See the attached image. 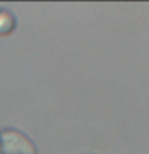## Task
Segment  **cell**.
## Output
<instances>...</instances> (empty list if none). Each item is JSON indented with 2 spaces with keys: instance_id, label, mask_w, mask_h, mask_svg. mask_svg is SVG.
I'll return each instance as SVG.
<instances>
[{
  "instance_id": "cell-1",
  "label": "cell",
  "mask_w": 149,
  "mask_h": 154,
  "mask_svg": "<svg viewBox=\"0 0 149 154\" xmlns=\"http://www.w3.org/2000/svg\"><path fill=\"white\" fill-rule=\"evenodd\" d=\"M0 154H37V148L21 130L5 128L0 132Z\"/></svg>"
},
{
  "instance_id": "cell-2",
  "label": "cell",
  "mask_w": 149,
  "mask_h": 154,
  "mask_svg": "<svg viewBox=\"0 0 149 154\" xmlns=\"http://www.w3.org/2000/svg\"><path fill=\"white\" fill-rule=\"evenodd\" d=\"M16 29V18L8 10H0V35H10Z\"/></svg>"
}]
</instances>
